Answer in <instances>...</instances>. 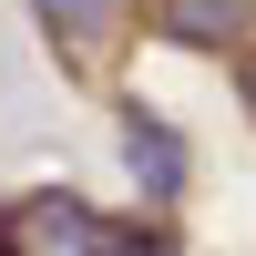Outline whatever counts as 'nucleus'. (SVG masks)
Masks as SVG:
<instances>
[{"mask_svg": "<svg viewBox=\"0 0 256 256\" xmlns=\"http://www.w3.org/2000/svg\"><path fill=\"white\" fill-rule=\"evenodd\" d=\"M31 10L52 31V52H72V62L113 52V31H123V0H31Z\"/></svg>", "mask_w": 256, "mask_h": 256, "instance_id": "2", "label": "nucleus"}, {"mask_svg": "<svg viewBox=\"0 0 256 256\" xmlns=\"http://www.w3.org/2000/svg\"><path fill=\"white\" fill-rule=\"evenodd\" d=\"M0 256H154L144 236H123V226H102L92 205L72 195H31L0 216Z\"/></svg>", "mask_w": 256, "mask_h": 256, "instance_id": "1", "label": "nucleus"}, {"mask_svg": "<svg viewBox=\"0 0 256 256\" xmlns=\"http://www.w3.org/2000/svg\"><path fill=\"white\" fill-rule=\"evenodd\" d=\"M154 31L184 41V52H226L246 31V0H154Z\"/></svg>", "mask_w": 256, "mask_h": 256, "instance_id": "3", "label": "nucleus"}, {"mask_svg": "<svg viewBox=\"0 0 256 256\" xmlns=\"http://www.w3.org/2000/svg\"><path fill=\"white\" fill-rule=\"evenodd\" d=\"M246 102H256V52H246Z\"/></svg>", "mask_w": 256, "mask_h": 256, "instance_id": "5", "label": "nucleus"}, {"mask_svg": "<svg viewBox=\"0 0 256 256\" xmlns=\"http://www.w3.org/2000/svg\"><path fill=\"white\" fill-rule=\"evenodd\" d=\"M123 144H134V164H144V174H154V195H174V174H184V154H174V134H164V123H123Z\"/></svg>", "mask_w": 256, "mask_h": 256, "instance_id": "4", "label": "nucleus"}]
</instances>
